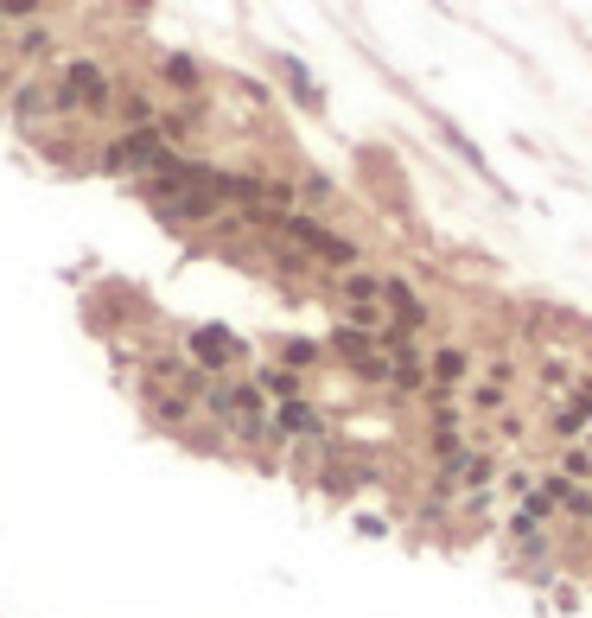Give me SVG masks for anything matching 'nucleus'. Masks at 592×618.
<instances>
[{
    "instance_id": "f257e3e1",
    "label": "nucleus",
    "mask_w": 592,
    "mask_h": 618,
    "mask_svg": "<svg viewBox=\"0 0 592 618\" xmlns=\"http://www.w3.org/2000/svg\"><path fill=\"white\" fill-rule=\"evenodd\" d=\"M51 102H58V109H102V102H109V77L96 71V64H71V71L58 77V90H51Z\"/></svg>"
},
{
    "instance_id": "f03ea898",
    "label": "nucleus",
    "mask_w": 592,
    "mask_h": 618,
    "mask_svg": "<svg viewBox=\"0 0 592 618\" xmlns=\"http://www.w3.org/2000/svg\"><path fill=\"white\" fill-rule=\"evenodd\" d=\"M160 160H166V128H134V134H121V141L102 153V166H153L160 173Z\"/></svg>"
},
{
    "instance_id": "7ed1b4c3",
    "label": "nucleus",
    "mask_w": 592,
    "mask_h": 618,
    "mask_svg": "<svg viewBox=\"0 0 592 618\" xmlns=\"http://www.w3.org/2000/svg\"><path fill=\"white\" fill-rule=\"evenodd\" d=\"M287 236H300L312 255H325V262H338V268L357 262V243H344V236H332L325 223H312V217H287Z\"/></svg>"
},
{
    "instance_id": "20e7f679",
    "label": "nucleus",
    "mask_w": 592,
    "mask_h": 618,
    "mask_svg": "<svg viewBox=\"0 0 592 618\" xmlns=\"http://www.w3.org/2000/svg\"><path fill=\"white\" fill-rule=\"evenodd\" d=\"M191 351H198V364H230V357L242 351V338H230V332H223V325H204V332L198 338H191Z\"/></svg>"
},
{
    "instance_id": "39448f33",
    "label": "nucleus",
    "mask_w": 592,
    "mask_h": 618,
    "mask_svg": "<svg viewBox=\"0 0 592 618\" xmlns=\"http://www.w3.org/2000/svg\"><path fill=\"white\" fill-rule=\"evenodd\" d=\"M217 204H223V198H217V179H211V185H198V192H185V198H172V204H166V211H172V217H211V211H217Z\"/></svg>"
},
{
    "instance_id": "423d86ee",
    "label": "nucleus",
    "mask_w": 592,
    "mask_h": 618,
    "mask_svg": "<svg viewBox=\"0 0 592 618\" xmlns=\"http://www.w3.org/2000/svg\"><path fill=\"white\" fill-rule=\"evenodd\" d=\"M382 300L395 306V319H402V325H421V319H427V306L408 294V281H382Z\"/></svg>"
},
{
    "instance_id": "0eeeda50",
    "label": "nucleus",
    "mask_w": 592,
    "mask_h": 618,
    "mask_svg": "<svg viewBox=\"0 0 592 618\" xmlns=\"http://www.w3.org/2000/svg\"><path fill=\"white\" fill-rule=\"evenodd\" d=\"M261 396H274V402H293V396H300V383H293V376L287 370H261Z\"/></svg>"
},
{
    "instance_id": "6e6552de",
    "label": "nucleus",
    "mask_w": 592,
    "mask_h": 618,
    "mask_svg": "<svg viewBox=\"0 0 592 618\" xmlns=\"http://www.w3.org/2000/svg\"><path fill=\"white\" fill-rule=\"evenodd\" d=\"M459 478L484 497V485H491V459H484V453H465V459H459Z\"/></svg>"
},
{
    "instance_id": "1a4fd4ad",
    "label": "nucleus",
    "mask_w": 592,
    "mask_h": 618,
    "mask_svg": "<svg viewBox=\"0 0 592 618\" xmlns=\"http://www.w3.org/2000/svg\"><path fill=\"white\" fill-rule=\"evenodd\" d=\"M281 427H287V434H312V427H319V415H312L306 402H287V408H281Z\"/></svg>"
},
{
    "instance_id": "9d476101",
    "label": "nucleus",
    "mask_w": 592,
    "mask_h": 618,
    "mask_svg": "<svg viewBox=\"0 0 592 618\" xmlns=\"http://www.w3.org/2000/svg\"><path fill=\"white\" fill-rule=\"evenodd\" d=\"M166 83H172V90H198V64H191V58H166Z\"/></svg>"
},
{
    "instance_id": "9b49d317",
    "label": "nucleus",
    "mask_w": 592,
    "mask_h": 618,
    "mask_svg": "<svg viewBox=\"0 0 592 618\" xmlns=\"http://www.w3.org/2000/svg\"><path fill=\"white\" fill-rule=\"evenodd\" d=\"M433 370H440V383H459V376H465V357H459V351H440V357H433Z\"/></svg>"
},
{
    "instance_id": "f8f14e48",
    "label": "nucleus",
    "mask_w": 592,
    "mask_h": 618,
    "mask_svg": "<svg viewBox=\"0 0 592 618\" xmlns=\"http://www.w3.org/2000/svg\"><path fill=\"white\" fill-rule=\"evenodd\" d=\"M561 466H567V478H592V453H580V446H573Z\"/></svg>"
},
{
    "instance_id": "ddd939ff",
    "label": "nucleus",
    "mask_w": 592,
    "mask_h": 618,
    "mask_svg": "<svg viewBox=\"0 0 592 618\" xmlns=\"http://www.w3.org/2000/svg\"><path fill=\"white\" fill-rule=\"evenodd\" d=\"M472 402H478V408H503V389L484 383V389H472Z\"/></svg>"
},
{
    "instance_id": "4468645a",
    "label": "nucleus",
    "mask_w": 592,
    "mask_h": 618,
    "mask_svg": "<svg viewBox=\"0 0 592 618\" xmlns=\"http://www.w3.org/2000/svg\"><path fill=\"white\" fill-rule=\"evenodd\" d=\"M153 408H160L166 421H185V396H160V402H153Z\"/></svg>"
}]
</instances>
